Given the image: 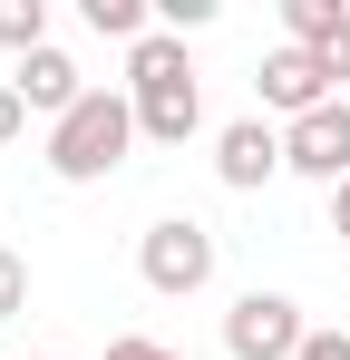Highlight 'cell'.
<instances>
[{"mask_svg": "<svg viewBox=\"0 0 350 360\" xmlns=\"http://www.w3.org/2000/svg\"><path fill=\"white\" fill-rule=\"evenodd\" d=\"M283 176L350 185V98H331V108H311V117L283 127Z\"/></svg>", "mask_w": 350, "mask_h": 360, "instance_id": "5b68a950", "label": "cell"}, {"mask_svg": "<svg viewBox=\"0 0 350 360\" xmlns=\"http://www.w3.org/2000/svg\"><path fill=\"white\" fill-rule=\"evenodd\" d=\"M283 39L311 49V59H331V49L350 39V10H341V0H283Z\"/></svg>", "mask_w": 350, "mask_h": 360, "instance_id": "9c48e42d", "label": "cell"}, {"mask_svg": "<svg viewBox=\"0 0 350 360\" xmlns=\"http://www.w3.org/2000/svg\"><path fill=\"white\" fill-rule=\"evenodd\" d=\"M156 20L185 39V30H205V20H214V0H156Z\"/></svg>", "mask_w": 350, "mask_h": 360, "instance_id": "4fadbf2b", "label": "cell"}, {"mask_svg": "<svg viewBox=\"0 0 350 360\" xmlns=\"http://www.w3.org/2000/svg\"><path fill=\"white\" fill-rule=\"evenodd\" d=\"M108 360H185V351H166V341H146V331H127V341H108Z\"/></svg>", "mask_w": 350, "mask_h": 360, "instance_id": "9a60e30c", "label": "cell"}, {"mask_svg": "<svg viewBox=\"0 0 350 360\" xmlns=\"http://www.w3.org/2000/svg\"><path fill=\"white\" fill-rule=\"evenodd\" d=\"M10 88H20V108H30V117H49V127L88 98V78H78V59H68L58 39H49V49H30V59L10 68Z\"/></svg>", "mask_w": 350, "mask_h": 360, "instance_id": "ba28073f", "label": "cell"}, {"mask_svg": "<svg viewBox=\"0 0 350 360\" xmlns=\"http://www.w3.org/2000/svg\"><path fill=\"white\" fill-rule=\"evenodd\" d=\"M253 88H263V108H273V117H311V108H331V98H341V88H331V68L311 59V49H273V59H263V78H253Z\"/></svg>", "mask_w": 350, "mask_h": 360, "instance_id": "52a82bcc", "label": "cell"}, {"mask_svg": "<svg viewBox=\"0 0 350 360\" xmlns=\"http://www.w3.org/2000/svg\"><path fill=\"white\" fill-rule=\"evenodd\" d=\"M136 146H146V136H136V98H127V88H88V98L49 127V176L58 185H108Z\"/></svg>", "mask_w": 350, "mask_h": 360, "instance_id": "7a4b0ae2", "label": "cell"}, {"mask_svg": "<svg viewBox=\"0 0 350 360\" xmlns=\"http://www.w3.org/2000/svg\"><path fill=\"white\" fill-rule=\"evenodd\" d=\"M302 360H350V331H311V341H302Z\"/></svg>", "mask_w": 350, "mask_h": 360, "instance_id": "2e32d148", "label": "cell"}, {"mask_svg": "<svg viewBox=\"0 0 350 360\" xmlns=\"http://www.w3.org/2000/svg\"><path fill=\"white\" fill-rule=\"evenodd\" d=\"M20 311H30V263L0 243V321H20Z\"/></svg>", "mask_w": 350, "mask_h": 360, "instance_id": "7c38bea8", "label": "cell"}, {"mask_svg": "<svg viewBox=\"0 0 350 360\" xmlns=\"http://www.w3.org/2000/svg\"><path fill=\"white\" fill-rule=\"evenodd\" d=\"M127 98H136V136L146 146H185L205 127V78H195V59H185L175 30H146L127 49Z\"/></svg>", "mask_w": 350, "mask_h": 360, "instance_id": "6da1fadb", "label": "cell"}, {"mask_svg": "<svg viewBox=\"0 0 350 360\" xmlns=\"http://www.w3.org/2000/svg\"><path fill=\"white\" fill-rule=\"evenodd\" d=\"M39 360H58V351H39Z\"/></svg>", "mask_w": 350, "mask_h": 360, "instance_id": "ac0fdd59", "label": "cell"}, {"mask_svg": "<svg viewBox=\"0 0 350 360\" xmlns=\"http://www.w3.org/2000/svg\"><path fill=\"white\" fill-rule=\"evenodd\" d=\"M0 49H10V59L49 49V0H0Z\"/></svg>", "mask_w": 350, "mask_h": 360, "instance_id": "30bf717a", "label": "cell"}, {"mask_svg": "<svg viewBox=\"0 0 350 360\" xmlns=\"http://www.w3.org/2000/svg\"><path fill=\"white\" fill-rule=\"evenodd\" d=\"M136 273H146V292L195 302L205 283H214V234H205L195 214H156V224L136 234Z\"/></svg>", "mask_w": 350, "mask_h": 360, "instance_id": "3957f363", "label": "cell"}, {"mask_svg": "<svg viewBox=\"0 0 350 360\" xmlns=\"http://www.w3.org/2000/svg\"><path fill=\"white\" fill-rule=\"evenodd\" d=\"M331 234L350 243V185H331Z\"/></svg>", "mask_w": 350, "mask_h": 360, "instance_id": "e0dca14e", "label": "cell"}, {"mask_svg": "<svg viewBox=\"0 0 350 360\" xmlns=\"http://www.w3.org/2000/svg\"><path fill=\"white\" fill-rule=\"evenodd\" d=\"M20 136H30V108H20V88L0 78V146H20Z\"/></svg>", "mask_w": 350, "mask_h": 360, "instance_id": "5bb4252c", "label": "cell"}, {"mask_svg": "<svg viewBox=\"0 0 350 360\" xmlns=\"http://www.w3.org/2000/svg\"><path fill=\"white\" fill-rule=\"evenodd\" d=\"M302 341H311V321H302L292 292H243L224 311V351L233 360H302Z\"/></svg>", "mask_w": 350, "mask_h": 360, "instance_id": "277c9868", "label": "cell"}, {"mask_svg": "<svg viewBox=\"0 0 350 360\" xmlns=\"http://www.w3.org/2000/svg\"><path fill=\"white\" fill-rule=\"evenodd\" d=\"M78 10H88V30H98V39H127V49L156 30V20H146V0H78Z\"/></svg>", "mask_w": 350, "mask_h": 360, "instance_id": "8fae6325", "label": "cell"}, {"mask_svg": "<svg viewBox=\"0 0 350 360\" xmlns=\"http://www.w3.org/2000/svg\"><path fill=\"white\" fill-rule=\"evenodd\" d=\"M214 176H224L233 195H263V185L283 176V127L273 117H233L224 136H214Z\"/></svg>", "mask_w": 350, "mask_h": 360, "instance_id": "8992f818", "label": "cell"}]
</instances>
